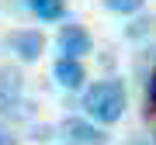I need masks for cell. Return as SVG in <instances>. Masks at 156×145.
Instances as JSON below:
<instances>
[{"label": "cell", "mask_w": 156, "mask_h": 145, "mask_svg": "<svg viewBox=\"0 0 156 145\" xmlns=\"http://www.w3.org/2000/svg\"><path fill=\"white\" fill-rule=\"evenodd\" d=\"M142 4L146 0H104V7L111 14H135V11H142Z\"/></svg>", "instance_id": "cell-8"}, {"label": "cell", "mask_w": 156, "mask_h": 145, "mask_svg": "<svg viewBox=\"0 0 156 145\" xmlns=\"http://www.w3.org/2000/svg\"><path fill=\"white\" fill-rule=\"evenodd\" d=\"M31 138H38V142H45V138H52V128H35V135Z\"/></svg>", "instance_id": "cell-11"}, {"label": "cell", "mask_w": 156, "mask_h": 145, "mask_svg": "<svg viewBox=\"0 0 156 145\" xmlns=\"http://www.w3.org/2000/svg\"><path fill=\"white\" fill-rule=\"evenodd\" d=\"M0 145H17L14 128H11V124H4V121H0Z\"/></svg>", "instance_id": "cell-9"}, {"label": "cell", "mask_w": 156, "mask_h": 145, "mask_svg": "<svg viewBox=\"0 0 156 145\" xmlns=\"http://www.w3.org/2000/svg\"><path fill=\"white\" fill-rule=\"evenodd\" d=\"M59 138L66 145H108L104 128L90 117H76V114L59 121Z\"/></svg>", "instance_id": "cell-3"}, {"label": "cell", "mask_w": 156, "mask_h": 145, "mask_svg": "<svg viewBox=\"0 0 156 145\" xmlns=\"http://www.w3.org/2000/svg\"><path fill=\"white\" fill-rule=\"evenodd\" d=\"M28 7L42 21H62L66 17V0H28Z\"/></svg>", "instance_id": "cell-7"}, {"label": "cell", "mask_w": 156, "mask_h": 145, "mask_svg": "<svg viewBox=\"0 0 156 145\" xmlns=\"http://www.w3.org/2000/svg\"><path fill=\"white\" fill-rule=\"evenodd\" d=\"M146 104H149L146 111L156 114V69H153V79H149V97H146Z\"/></svg>", "instance_id": "cell-10"}, {"label": "cell", "mask_w": 156, "mask_h": 145, "mask_svg": "<svg viewBox=\"0 0 156 145\" xmlns=\"http://www.w3.org/2000/svg\"><path fill=\"white\" fill-rule=\"evenodd\" d=\"M59 52L69 59H83L94 52V35H90L83 24H62L59 31Z\"/></svg>", "instance_id": "cell-4"}, {"label": "cell", "mask_w": 156, "mask_h": 145, "mask_svg": "<svg viewBox=\"0 0 156 145\" xmlns=\"http://www.w3.org/2000/svg\"><path fill=\"white\" fill-rule=\"evenodd\" d=\"M7 49H11L17 59L35 62L45 52V38H42L38 28H21V31H11V35H7Z\"/></svg>", "instance_id": "cell-5"}, {"label": "cell", "mask_w": 156, "mask_h": 145, "mask_svg": "<svg viewBox=\"0 0 156 145\" xmlns=\"http://www.w3.org/2000/svg\"><path fill=\"white\" fill-rule=\"evenodd\" d=\"M128 107L122 79H97L83 90V114L97 124H118Z\"/></svg>", "instance_id": "cell-1"}, {"label": "cell", "mask_w": 156, "mask_h": 145, "mask_svg": "<svg viewBox=\"0 0 156 145\" xmlns=\"http://www.w3.org/2000/svg\"><path fill=\"white\" fill-rule=\"evenodd\" d=\"M21 86H24L21 69L17 66H0V114L14 117V121H31L35 104L21 100Z\"/></svg>", "instance_id": "cell-2"}, {"label": "cell", "mask_w": 156, "mask_h": 145, "mask_svg": "<svg viewBox=\"0 0 156 145\" xmlns=\"http://www.w3.org/2000/svg\"><path fill=\"white\" fill-rule=\"evenodd\" d=\"M52 76H56V83L62 90H83L87 83V69L80 59H69V56H59L56 66H52Z\"/></svg>", "instance_id": "cell-6"}]
</instances>
